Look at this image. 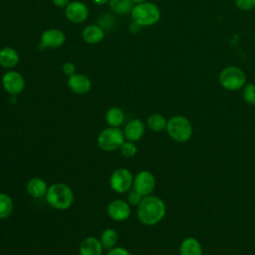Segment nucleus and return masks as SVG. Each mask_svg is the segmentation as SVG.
Masks as SVG:
<instances>
[{
	"instance_id": "f257e3e1",
	"label": "nucleus",
	"mask_w": 255,
	"mask_h": 255,
	"mask_svg": "<svg viewBox=\"0 0 255 255\" xmlns=\"http://www.w3.org/2000/svg\"><path fill=\"white\" fill-rule=\"evenodd\" d=\"M166 214L164 201L153 194L143 196L136 206V217L138 221L146 226L159 223Z\"/></svg>"
},
{
	"instance_id": "f03ea898",
	"label": "nucleus",
	"mask_w": 255,
	"mask_h": 255,
	"mask_svg": "<svg viewBox=\"0 0 255 255\" xmlns=\"http://www.w3.org/2000/svg\"><path fill=\"white\" fill-rule=\"evenodd\" d=\"M45 198L51 207L58 210H66L74 202V192L68 184L56 182L49 185Z\"/></svg>"
},
{
	"instance_id": "7ed1b4c3",
	"label": "nucleus",
	"mask_w": 255,
	"mask_h": 255,
	"mask_svg": "<svg viewBox=\"0 0 255 255\" xmlns=\"http://www.w3.org/2000/svg\"><path fill=\"white\" fill-rule=\"evenodd\" d=\"M169 137L179 143L188 141L193 134L191 122L184 116L176 115L167 120L166 129Z\"/></svg>"
},
{
	"instance_id": "20e7f679",
	"label": "nucleus",
	"mask_w": 255,
	"mask_h": 255,
	"mask_svg": "<svg viewBox=\"0 0 255 255\" xmlns=\"http://www.w3.org/2000/svg\"><path fill=\"white\" fill-rule=\"evenodd\" d=\"M132 22L140 27H147L156 24L160 19V9L152 2L138 3L131 9Z\"/></svg>"
},
{
	"instance_id": "39448f33",
	"label": "nucleus",
	"mask_w": 255,
	"mask_h": 255,
	"mask_svg": "<svg viewBox=\"0 0 255 255\" xmlns=\"http://www.w3.org/2000/svg\"><path fill=\"white\" fill-rule=\"evenodd\" d=\"M220 86L229 92L242 90L247 84L246 74L237 66H227L223 68L218 76Z\"/></svg>"
},
{
	"instance_id": "423d86ee",
	"label": "nucleus",
	"mask_w": 255,
	"mask_h": 255,
	"mask_svg": "<svg viewBox=\"0 0 255 255\" xmlns=\"http://www.w3.org/2000/svg\"><path fill=\"white\" fill-rule=\"evenodd\" d=\"M125 139L124 131L120 128L108 127L98 134L97 144L102 150L114 151L120 148Z\"/></svg>"
},
{
	"instance_id": "0eeeda50",
	"label": "nucleus",
	"mask_w": 255,
	"mask_h": 255,
	"mask_svg": "<svg viewBox=\"0 0 255 255\" xmlns=\"http://www.w3.org/2000/svg\"><path fill=\"white\" fill-rule=\"evenodd\" d=\"M133 175L131 171L126 167L115 169L109 179L110 187L117 193H125L132 187Z\"/></svg>"
},
{
	"instance_id": "6e6552de",
	"label": "nucleus",
	"mask_w": 255,
	"mask_h": 255,
	"mask_svg": "<svg viewBox=\"0 0 255 255\" xmlns=\"http://www.w3.org/2000/svg\"><path fill=\"white\" fill-rule=\"evenodd\" d=\"M156 185L154 175L148 170H140L133 176L132 188L141 196L152 194Z\"/></svg>"
},
{
	"instance_id": "1a4fd4ad",
	"label": "nucleus",
	"mask_w": 255,
	"mask_h": 255,
	"mask_svg": "<svg viewBox=\"0 0 255 255\" xmlns=\"http://www.w3.org/2000/svg\"><path fill=\"white\" fill-rule=\"evenodd\" d=\"M2 86L9 95L17 96L23 92L25 80L19 72L8 71L2 77Z\"/></svg>"
},
{
	"instance_id": "9d476101",
	"label": "nucleus",
	"mask_w": 255,
	"mask_h": 255,
	"mask_svg": "<svg viewBox=\"0 0 255 255\" xmlns=\"http://www.w3.org/2000/svg\"><path fill=\"white\" fill-rule=\"evenodd\" d=\"M107 212L112 220L116 222H123L128 219L131 210L128 201L124 199H114L109 203Z\"/></svg>"
},
{
	"instance_id": "9b49d317",
	"label": "nucleus",
	"mask_w": 255,
	"mask_h": 255,
	"mask_svg": "<svg viewBox=\"0 0 255 255\" xmlns=\"http://www.w3.org/2000/svg\"><path fill=\"white\" fill-rule=\"evenodd\" d=\"M65 15L69 21L79 24L87 20L89 9L83 2L73 1L65 7Z\"/></svg>"
},
{
	"instance_id": "f8f14e48",
	"label": "nucleus",
	"mask_w": 255,
	"mask_h": 255,
	"mask_svg": "<svg viewBox=\"0 0 255 255\" xmlns=\"http://www.w3.org/2000/svg\"><path fill=\"white\" fill-rule=\"evenodd\" d=\"M40 40L41 48L56 49L65 43L66 36L59 29H48L42 33Z\"/></svg>"
},
{
	"instance_id": "ddd939ff",
	"label": "nucleus",
	"mask_w": 255,
	"mask_h": 255,
	"mask_svg": "<svg viewBox=\"0 0 255 255\" xmlns=\"http://www.w3.org/2000/svg\"><path fill=\"white\" fill-rule=\"evenodd\" d=\"M69 89L77 95H85L90 92L92 88L91 80L83 74H74L68 79Z\"/></svg>"
},
{
	"instance_id": "4468645a",
	"label": "nucleus",
	"mask_w": 255,
	"mask_h": 255,
	"mask_svg": "<svg viewBox=\"0 0 255 255\" xmlns=\"http://www.w3.org/2000/svg\"><path fill=\"white\" fill-rule=\"evenodd\" d=\"M123 131L126 139L136 142L143 136L145 131V125L139 119H132L125 126Z\"/></svg>"
},
{
	"instance_id": "2eb2a0df",
	"label": "nucleus",
	"mask_w": 255,
	"mask_h": 255,
	"mask_svg": "<svg viewBox=\"0 0 255 255\" xmlns=\"http://www.w3.org/2000/svg\"><path fill=\"white\" fill-rule=\"evenodd\" d=\"M103 250L100 239L95 236L84 238L79 245V255H102Z\"/></svg>"
},
{
	"instance_id": "dca6fc26",
	"label": "nucleus",
	"mask_w": 255,
	"mask_h": 255,
	"mask_svg": "<svg viewBox=\"0 0 255 255\" xmlns=\"http://www.w3.org/2000/svg\"><path fill=\"white\" fill-rule=\"evenodd\" d=\"M48 184L47 182L39 176L31 177L27 184H26V190L30 196L33 198H42L46 195L48 190Z\"/></svg>"
},
{
	"instance_id": "f3484780",
	"label": "nucleus",
	"mask_w": 255,
	"mask_h": 255,
	"mask_svg": "<svg viewBox=\"0 0 255 255\" xmlns=\"http://www.w3.org/2000/svg\"><path fill=\"white\" fill-rule=\"evenodd\" d=\"M179 255H203L199 240L191 236L184 238L179 245Z\"/></svg>"
},
{
	"instance_id": "a211bd4d",
	"label": "nucleus",
	"mask_w": 255,
	"mask_h": 255,
	"mask_svg": "<svg viewBox=\"0 0 255 255\" xmlns=\"http://www.w3.org/2000/svg\"><path fill=\"white\" fill-rule=\"evenodd\" d=\"M19 54L11 47H3L0 49V66L6 69H12L19 63Z\"/></svg>"
},
{
	"instance_id": "6ab92c4d",
	"label": "nucleus",
	"mask_w": 255,
	"mask_h": 255,
	"mask_svg": "<svg viewBox=\"0 0 255 255\" xmlns=\"http://www.w3.org/2000/svg\"><path fill=\"white\" fill-rule=\"evenodd\" d=\"M82 37L89 44H97L104 39L105 32L100 25H89L83 30Z\"/></svg>"
},
{
	"instance_id": "aec40b11",
	"label": "nucleus",
	"mask_w": 255,
	"mask_h": 255,
	"mask_svg": "<svg viewBox=\"0 0 255 255\" xmlns=\"http://www.w3.org/2000/svg\"><path fill=\"white\" fill-rule=\"evenodd\" d=\"M105 120L109 127L120 128L124 124L125 114H124L123 110H121L120 108L112 107L106 112Z\"/></svg>"
},
{
	"instance_id": "412c9836",
	"label": "nucleus",
	"mask_w": 255,
	"mask_h": 255,
	"mask_svg": "<svg viewBox=\"0 0 255 255\" xmlns=\"http://www.w3.org/2000/svg\"><path fill=\"white\" fill-rule=\"evenodd\" d=\"M100 241L104 249L110 250L113 247L117 246L119 240V234L114 228H106L102 231L100 235Z\"/></svg>"
},
{
	"instance_id": "4be33fe9",
	"label": "nucleus",
	"mask_w": 255,
	"mask_h": 255,
	"mask_svg": "<svg viewBox=\"0 0 255 255\" xmlns=\"http://www.w3.org/2000/svg\"><path fill=\"white\" fill-rule=\"evenodd\" d=\"M146 126L153 132H161L166 129L167 120L160 114H151L146 120Z\"/></svg>"
},
{
	"instance_id": "5701e85b",
	"label": "nucleus",
	"mask_w": 255,
	"mask_h": 255,
	"mask_svg": "<svg viewBox=\"0 0 255 255\" xmlns=\"http://www.w3.org/2000/svg\"><path fill=\"white\" fill-rule=\"evenodd\" d=\"M14 209V203L10 195L0 192V219L8 218Z\"/></svg>"
},
{
	"instance_id": "b1692460",
	"label": "nucleus",
	"mask_w": 255,
	"mask_h": 255,
	"mask_svg": "<svg viewBox=\"0 0 255 255\" xmlns=\"http://www.w3.org/2000/svg\"><path fill=\"white\" fill-rule=\"evenodd\" d=\"M111 9L120 15L128 14L132 9V1L131 0H110Z\"/></svg>"
},
{
	"instance_id": "393cba45",
	"label": "nucleus",
	"mask_w": 255,
	"mask_h": 255,
	"mask_svg": "<svg viewBox=\"0 0 255 255\" xmlns=\"http://www.w3.org/2000/svg\"><path fill=\"white\" fill-rule=\"evenodd\" d=\"M119 149H120V152L122 153V155L127 158L133 157L137 152V147H136L135 143L133 141H130L128 139L124 140V142L121 144Z\"/></svg>"
},
{
	"instance_id": "a878e982",
	"label": "nucleus",
	"mask_w": 255,
	"mask_h": 255,
	"mask_svg": "<svg viewBox=\"0 0 255 255\" xmlns=\"http://www.w3.org/2000/svg\"><path fill=\"white\" fill-rule=\"evenodd\" d=\"M243 101L251 106H255V84H246L242 89Z\"/></svg>"
},
{
	"instance_id": "bb28decb",
	"label": "nucleus",
	"mask_w": 255,
	"mask_h": 255,
	"mask_svg": "<svg viewBox=\"0 0 255 255\" xmlns=\"http://www.w3.org/2000/svg\"><path fill=\"white\" fill-rule=\"evenodd\" d=\"M235 6L241 11H251L255 9V0H234Z\"/></svg>"
},
{
	"instance_id": "cd10ccee",
	"label": "nucleus",
	"mask_w": 255,
	"mask_h": 255,
	"mask_svg": "<svg viewBox=\"0 0 255 255\" xmlns=\"http://www.w3.org/2000/svg\"><path fill=\"white\" fill-rule=\"evenodd\" d=\"M142 197H143V196H141L137 191H135V190L132 188V190H130V191L128 192V200H127V201L128 202V204H129L130 206H137Z\"/></svg>"
},
{
	"instance_id": "c85d7f7f",
	"label": "nucleus",
	"mask_w": 255,
	"mask_h": 255,
	"mask_svg": "<svg viewBox=\"0 0 255 255\" xmlns=\"http://www.w3.org/2000/svg\"><path fill=\"white\" fill-rule=\"evenodd\" d=\"M107 255H131V253L124 247L121 246H115L112 249L108 250Z\"/></svg>"
},
{
	"instance_id": "c756f323",
	"label": "nucleus",
	"mask_w": 255,
	"mask_h": 255,
	"mask_svg": "<svg viewBox=\"0 0 255 255\" xmlns=\"http://www.w3.org/2000/svg\"><path fill=\"white\" fill-rule=\"evenodd\" d=\"M62 70H63L64 74L67 75V76H69V77L72 76V75H74V74H76V67H75V65H74L73 63H71V62H66V63L63 65Z\"/></svg>"
},
{
	"instance_id": "7c9ffc66",
	"label": "nucleus",
	"mask_w": 255,
	"mask_h": 255,
	"mask_svg": "<svg viewBox=\"0 0 255 255\" xmlns=\"http://www.w3.org/2000/svg\"><path fill=\"white\" fill-rule=\"evenodd\" d=\"M52 2L57 7H66L70 3V0H52Z\"/></svg>"
},
{
	"instance_id": "2f4dec72",
	"label": "nucleus",
	"mask_w": 255,
	"mask_h": 255,
	"mask_svg": "<svg viewBox=\"0 0 255 255\" xmlns=\"http://www.w3.org/2000/svg\"><path fill=\"white\" fill-rule=\"evenodd\" d=\"M140 28H141V27H140L138 24L134 23V22L130 23V25H129V30H130V32H132V33H137V32L140 30Z\"/></svg>"
},
{
	"instance_id": "473e14b6",
	"label": "nucleus",
	"mask_w": 255,
	"mask_h": 255,
	"mask_svg": "<svg viewBox=\"0 0 255 255\" xmlns=\"http://www.w3.org/2000/svg\"><path fill=\"white\" fill-rule=\"evenodd\" d=\"M94 2L98 5H104V4H107L108 2H110V0H94Z\"/></svg>"
},
{
	"instance_id": "72a5a7b5",
	"label": "nucleus",
	"mask_w": 255,
	"mask_h": 255,
	"mask_svg": "<svg viewBox=\"0 0 255 255\" xmlns=\"http://www.w3.org/2000/svg\"><path fill=\"white\" fill-rule=\"evenodd\" d=\"M132 3H135V4H138V3H142V2H145L146 0H131Z\"/></svg>"
},
{
	"instance_id": "f704fd0d",
	"label": "nucleus",
	"mask_w": 255,
	"mask_h": 255,
	"mask_svg": "<svg viewBox=\"0 0 255 255\" xmlns=\"http://www.w3.org/2000/svg\"><path fill=\"white\" fill-rule=\"evenodd\" d=\"M167 255H175V254H167Z\"/></svg>"
},
{
	"instance_id": "c9c22d12",
	"label": "nucleus",
	"mask_w": 255,
	"mask_h": 255,
	"mask_svg": "<svg viewBox=\"0 0 255 255\" xmlns=\"http://www.w3.org/2000/svg\"><path fill=\"white\" fill-rule=\"evenodd\" d=\"M150 255H153V254H150Z\"/></svg>"
}]
</instances>
